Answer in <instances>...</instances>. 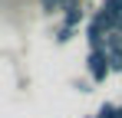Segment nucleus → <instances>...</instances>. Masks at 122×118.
Returning <instances> with one entry per match:
<instances>
[{"label": "nucleus", "mask_w": 122, "mask_h": 118, "mask_svg": "<svg viewBox=\"0 0 122 118\" xmlns=\"http://www.w3.org/2000/svg\"><path fill=\"white\" fill-rule=\"evenodd\" d=\"M86 66H89L92 79H96V82H102V79H106V72H109V59H106V49H99V53H89Z\"/></svg>", "instance_id": "f257e3e1"}, {"label": "nucleus", "mask_w": 122, "mask_h": 118, "mask_svg": "<svg viewBox=\"0 0 122 118\" xmlns=\"http://www.w3.org/2000/svg\"><path fill=\"white\" fill-rule=\"evenodd\" d=\"M116 115H119V108H116L112 102H106V105L99 108V115H96V118H116Z\"/></svg>", "instance_id": "7ed1b4c3"}, {"label": "nucleus", "mask_w": 122, "mask_h": 118, "mask_svg": "<svg viewBox=\"0 0 122 118\" xmlns=\"http://www.w3.org/2000/svg\"><path fill=\"white\" fill-rule=\"evenodd\" d=\"M43 10L46 13H56V10H66V7H63V0H43Z\"/></svg>", "instance_id": "20e7f679"}, {"label": "nucleus", "mask_w": 122, "mask_h": 118, "mask_svg": "<svg viewBox=\"0 0 122 118\" xmlns=\"http://www.w3.org/2000/svg\"><path fill=\"white\" fill-rule=\"evenodd\" d=\"M69 36H73V30H69V26H63L60 33H56V39H60V43H66V39H69Z\"/></svg>", "instance_id": "39448f33"}, {"label": "nucleus", "mask_w": 122, "mask_h": 118, "mask_svg": "<svg viewBox=\"0 0 122 118\" xmlns=\"http://www.w3.org/2000/svg\"><path fill=\"white\" fill-rule=\"evenodd\" d=\"M79 17H82V10H79V7H69V10H66V26L73 30V26L79 23Z\"/></svg>", "instance_id": "f03ea898"}]
</instances>
